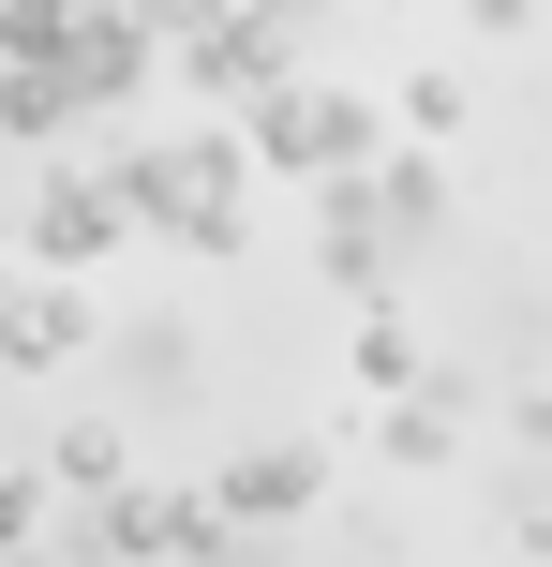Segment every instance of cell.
<instances>
[{
    "instance_id": "1",
    "label": "cell",
    "mask_w": 552,
    "mask_h": 567,
    "mask_svg": "<svg viewBox=\"0 0 552 567\" xmlns=\"http://www.w3.org/2000/svg\"><path fill=\"white\" fill-rule=\"evenodd\" d=\"M105 195H119V225L135 239H179V255H239L254 239V165H239V135L209 120V135H179V150H119L105 165Z\"/></svg>"
},
{
    "instance_id": "2",
    "label": "cell",
    "mask_w": 552,
    "mask_h": 567,
    "mask_svg": "<svg viewBox=\"0 0 552 567\" xmlns=\"http://www.w3.org/2000/svg\"><path fill=\"white\" fill-rule=\"evenodd\" d=\"M374 150H404L374 90H299V75H284V90H254V105H239V165H284V179H358Z\"/></svg>"
},
{
    "instance_id": "3",
    "label": "cell",
    "mask_w": 552,
    "mask_h": 567,
    "mask_svg": "<svg viewBox=\"0 0 552 567\" xmlns=\"http://www.w3.org/2000/svg\"><path fill=\"white\" fill-rule=\"evenodd\" d=\"M90 343H105V299H90V284H60V269L0 284V373H75Z\"/></svg>"
},
{
    "instance_id": "4",
    "label": "cell",
    "mask_w": 552,
    "mask_h": 567,
    "mask_svg": "<svg viewBox=\"0 0 552 567\" xmlns=\"http://www.w3.org/2000/svg\"><path fill=\"white\" fill-rule=\"evenodd\" d=\"M195 493H209L225 523H269V538H299V523L329 508V449H314V433H269V449H239L225 478H195Z\"/></svg>"
},
{
    "instance_id": "5",
    "label": "cell",
    "mask_w": 552,
    "mask_h": 567,
    "mask_svg": "<svg viewBox=\"0 0 552 567\" xmlns=\"http://www.w3.org/2000/svg\"><path fill=\"white\" fill-rule=\"evenodd\" d=\"M209 523H225V508H209L195 478H119V493H90V553H105V567H165V553H195Z\"/></svg>"
},
{
    "instance_id": "6",
    "label": "cell",
    "mask_w": 552,
    "mask_h": 567,
    "mask_svg": "<svg viewBox=\"0 0 552 567\" xmlns=\"http://www.w3.org/2000/svg\"><path fill=\"white\" fill-rule=\"evenodd\" d=\"M119 239H135V225H119V195H105L90 165H60L45 195H30V225H15V269H60V284H90V269L119 255Z\"/></svg>"
},
{
    "instance_id": "7",
    "label": "cell",
    "mask_w": 552,
    "mask_h": 567,
    "mask_svg": "<svg viewBox=\"0 0 552 567\" xmlns=\"http://www.w3.org/2000/svg\"><path fill=\"white\" fill-rule=\"evenodd\" d=\"M60 75H75V105H135V90L165 75V30H149V0H75V30H60Z\"/></svg>"
},
{
    "instance_id": "8",
    "label": "cell",
    "mask_w": 552,
    "mask_h": 567,
    "mask_svg": "<svg viewBox=\"0 0 552 567\" xmlns=\"http://www.w3.org/2000/svg\"><path fill=\"white\" fill-rule=\"evenodd\" d=\"M284 75H299V30H269V16H195L179 30V90L195 105H254Z\"/></svg>"
},
{
    "instance_id": "9",
    "label": "cell",
    "mask_w": 552,
    "mask_h": 567,
    "mask_svg": "<svg viewBox=\"0 0 552 567\" xmlns=\"http://www.w3.org/2000/svg\"><path fill=\"white\" fill-rule=\"evenodd\" d=\"M464 433H478V389H464V373H418V389H388L374 463H404V478H448V463H464Z\"/></svg>"
},
{
    "instance_id": "10",
    "label": "cell",
    "mask_w": 552,
    "mask_h": 567,
    "mask_svg": "<svg viewBox=\"0 0 552 567\" xmlns=\"http://www.w3.org/2000/svg\"><path fill=\"white\" fill-rule=\"evenodd\" d=\"M358 209L388 225V255H434L448 239V165L434 150H374V165H358Z\"/></svg>"
},
{
    "instance_id": "11",
    "label": "cell",
    "mask_w": 552,
    "mask_h": 567,
    "mask_svg": "<svg viewBox=\"0 0 552 567\" xmlns=\"http://www.w3.org/2000/svg\"><path fill=\"white\" fill-rule=\"evenodd\" d=\"M314 269L344 284V299H388V269H404V255H388V225L358 209V179H329V195H314Z\"/></svg>"
},
{
    "instance_id": "12",
    "label": "cell",
    "mask_w": 552,
    "mask_h": 567,
    "mask_svg": "<svg viewBox=\"0 0 552 567\" xmlns=\"http://www.w3.org/2000/svg\"><path fill=\"white\" fill-rule=\"evenodd\" d=\"M374 105H388V135H404V150H448V135H464V105H478V75H464V60H418V75H388Z\"/></svg>"
},
{
    "instance_id": "13",
    "label": "cell",
    "mask_w": 552,
    "mask_h": 567,
    "mask_svg": "<svg viewBox=\"0 0 552 567\" xmlns=\"http://www.w3.org/2000/svg\"><path fill=\"white\" fill-rule=\"evenodd\" d=\"M75 75H60V60H0V135H15V150H60V135H75Z\"/></svg>"
},
{
    "instance_id": "14",
    "label": "cell",
    "mask_w": 552,
    "mask_h": 567,
    "mask_svg": "<svg viewBox=\"0 0 552 567\" xmlns=\"http://www.w3.org/2000/svg\"><path fill=\"white\" fill-rule=\"evenodd\" d=\"M30 463H45V493H119V478H135V433H119V419H75V433H45Z\"/></svg>"
},
{
    "instance_id": "15",
    "label": "cell",
    "mask_w": 552,
    "mask_h": 567,
    "mask_svg": "<svg viewBox=\"0 0 552 567\" xmlns=\"http://www.w3.org/2000/svg\"><path fill=\"white\" fill-rule=\"evenodd\" d=\"M119 389H135V403H195V343H179V313H135V329H119Z\"/></svg>"
},
{
    "instance_id": "16",
    "label": "cell",
    "mask_w": 552,
    "mask_h": 567,
    "mask_svg": "<svg viewBox=\"0 0 552 567\" xmlns=\"http://www.w3.org/2000/svg\"><path fill=\"white\" fill-rule=\"evenodd\" d=\"M418 373H434V343H418V313H404V299H358V389L388 403V389H418Z\"/></svg>"
},
{
    "instance_id": "17",
    "label": "cell",
    "mask_w": 552,
    "mask_h": 567,
    "mask_svg": "<svg viewBox=\"0 0 552 567\" xmlns=\"http://www.w3.org/2000/svg\"><path fill=\"white\" fill-rule=\"evenodd\" d=\"M45 523H60L45 463H0V553H45Z\"/></svg>"
},
{
    "instance_id": "18",
    "label": "cell",
    "mask_w": 552,
    "mask_h": 567,
    "mask_svg": "<svg viewBox=\"0 0 552 567\" xmlns=\"http://www.w3.org/2000/svg\"><path fill=\"white\" fill-rule=\"evenodd\" d=\"M60 30H75V0H0V60H60Z\"/></svg>"
},
{
    "instance_id": "19",
    "label": "cell",
    "mask_w": 552,
    "mask_h": 567,
    "mask_svg": "<svg viewBox=\"0 0 552 567\" xmlns=\"http://www.w3.org/2000/svg\"><path fill=\"white\" fill-rule=\"evenodd\" d=\"M508 553H552V463H523V478H508Z\"/></svg>"
},
{
    "instance_id": "20",
    "label": "cell",
    "mask_w": 552,
    "mask_h": 567,
    "mask_svg": "<svg viewBox=\"0 0 552 567\" xmlns=\"http://www.w3.org/2000/svg\"><path fill=\"white\" fill-rule=\"evenodd\" d=\"M195 567H299V553L269 538V523H209V538H195Z\"/></svg>"
},
{
    "instance_id": "21",
    "label": "cell",
    "mask_w": 552,
    "mask_h": 567,
    "mask_svg": "<svg viewBox=\"0 0 552 567\" xmlns=\"http://www.w3.org/2000/svg\"><path fill=\"white\" fill-rule=\"evenodd\" d=\"M464 30H493V45H508V30H538V0H464Z\"/></svg>"
},
{
    "instance_id": "22",
    "label": "cell",
    "mask_w": 552,
    "mask_h": 567,
    "mask_svg": "<svg viewBox=\"0 0 552 567\" xmlns=\"http://www.w3.org/2000/svg\"><path fill=\"white\" fill-rule=\"evenodd\" d=\"M508 433H523V449L552 463V389H523V403H508Z\"/></svg>"
},
{
    "instance_id": "23",
    "label": "cell",
    "mask_w": 552,
    "mask_h": 567,
    "mask_svg": "<svg viewBox=\"0 0 552 567\" xmlns=\"http://www.w3.org/2000/svg\"><path fill=\"white\" fill-rule=\"evenodd\" d=\"M0 567H75V553H60V538H45V553H0Z\"/></svg>"
},
{
    "instance_id": "24",
    "label": "cell",
    "mask_w": 552,
    "mask_h": 567,
    "mask_svg": "<svg viewBox=\"0 0 552 567\" xmlns=\"http://www.w3.org/2000/svg\"><path fill=\"white\" fill-rule=\"evenodd\" d=\"M538 16H552V0H538Z\"/></svg>"
}]
</instances>
